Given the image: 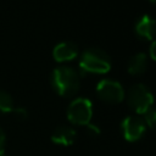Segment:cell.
I'll return each instance as SVG.
<instances>
[{"label":"cell","mask_w":156,"mask_h":156,"mask_svg":"<svg viewBox=\"0 0 156 156\" xmlns=\"http://www.w3.org/2000/svg\"><path fill=\"white\" fill-rule=\"evenodd\" d=\"M50 83L58 95L72 96L79 89V74L72 67L58 66L52 69Z\"/></svg>","instance_id":"obj_1"},{"label":"cell","mask_w":156,"mask_h":156,"mask_svg":"<svg viewBox=\"0 0 156 156\" xmlns=\"http://www.w3.org/2000/svg\"><path fill=\"white\" fill-rule=\"evenodd\" d=\"M111 58L106 51L99 48H89L80 55L79 67L80 73L104 74L111 69Z\"/></svg>","instance_id":"obj_2"},{"label":"cell","mask_w":156,"mask_h":156,"mask_svg":"<svg viewBox=\"0 0 156 156\" xmlns=\"http://www.w3.org/2000/svg\"><path fill=\"white\" fill-rule=\"evenodd\" d=\"M127 102L135 113L144 115L152 107L154 95L145 84L136 83L128 89Z\"/></svg>","instance_id":"obj_3"},{"label":"cell","mask_w":156,"mask_h":156,"mask_svg":"<svg viewBox=\"0 0 156 156\" xmlns=\"http://www.w3.org/2000/svg\"><path fill=\"white\" fill-rule=\"evenodd\" d=\"M93 117V104L87 98H76L67 107V118L77 126H87Z\"/></svg>","instance_id":"obj_4"},{"label":"cell","mask_w":156,"mask_h":156,"mask_svg":"<svg viewBox=\"0 0 156 156\" xmlns=\"http://www.w3.org/2000/svg\"><path fill=\"white\" fill-rule=\"evenodd\" d=\"M96 93L101 100L110 104H118L124 99L122 84L110 78H104L96 84Z\"/></svg>","instance_id":"obj_5"},{"label":"cell","mask_w":156,"mask_h":156,"mask_svg":"<svg viewBox=\"0 0 156 156\" xmlns=\"http://www.w3.org/2000/svg\"><path fill=\"white\" fill-rule=\"evenodd\" d=\"M121 132L127 141L134 143L140 140L146 132L144 118L139 116H127L121 123Z\"/></svg>","instance_id":"obj_6"},{"label":"cell","mask_w":156,"mask_h":156,"mask_svg":"<svg viewBox=\"0 0 156 156\" xmlns=\"http://www.w3.org/2000/svg\"><path fill=\"white\" fill-rule=\"evenodd\" d=\"M135 34L145 40H151L156 34V21L147 13L141 15L134 24Z\"/></svg>","instance_id":"obj_7"},{"label":"cell","mask_w":156,"mask_h":156,"mask_svg":"<svg viewBox=\"0 0 156 156\" xmlns=\"http://www.w3.org/2000/svg\"><path fill=\"white\" fill-rule=\"evenodd\" d=\"M78 45L73 41L66 40L56 44L52 50V56L56 61L63 62V61H71L77 57L78 55Z\"/></svg>","instance_id":"obj_8"},{"label":"cell","mask_w":156,"mask_h":156,"mask_svg":"<svg viewBox=\"0 0 156 156\" xmlns=\"http://www.w3.org/2000/svg\"><path fill=\"white\" fill-rule=\"evenodd\" d=\"M76 139L77 132L74 130V128L68 126H58L51 134V141L61 146H69L76 141Z\"/></svg>","instance_id":"obj_9"},{"label":"cell","mask_w":156,"mask_h":156,"mask_svg":"<svg viewBox=\"0 0 156 156\" xmlns=\"http://www.w3.org/2000/svg\"><path fill=\"white\" fill-rule=\"evenodd\" d=\"M146 67H147V56L145 52L134 54L127 63V71L130 74H141L145 72Z\"/></svg>","instance_id":"obj_10"},{"label":"cell","mask_w":156,"mask_h":156,"mask_svg":"<svg viewBox=\"0 0 156 156\" xmlns=\"http://www.w3.org/2000/svg\"><path fill=\"white\" fill-rule=\"evenodd\" d=\"M13 108H15V102L12 96L7 91L0 89V112L10 113L13 111Z\"/></svg>","instance_id":"obj_11"},{"label":"cell","mask_w":156,"mask_h":156,"mask_svg":"<svg viewBox=\"0 0 156 156\" xmlns=\"http://www.w3.org/2000/svg\"><path fill=\"white\" fill-rule=\"evenodd\" d=\"M144 121L145 124L149 126L150 128L155 129L156 128V106L151 107L146 113H144Z\"/></svg>","instance_id":"obj_12"},{"label":"cell","mask_w":156,"mask_h":156,"mask_svg":"<svg viewBox=\"0 0 156 156\" xmlns=\"http://www.w3.org/2000/svg\"><path fill=\"white\" fill-rule=\"evenodd\" d=\"M85 129H87V134L90 135V136H93V138L99 136L100 133H101L100 127L96 126V124H94V123H88V124L85 126Z\"/></svg>","instance_id":"obj_13"},{"label":"cell","mask_w":156,"mask_h":156,"mask_svg":"<svg viewBox=\"0 0 156 156\" xmlns=\"http://www.w3.org/2000/svg\"><path fill=\"white\" fill-rule=\"evenodd\" d=\"M12 113L16 116V117H18L20 119H24V118H27V110L26 108H23V107H15L13 108V111H12Z\"/></svg>","instance_id":"obj_14"},{"label":"cell","mask_w":156,"mask_h":156,"mask_svg":"<svg viewBox=\"0 0 156 156\" xmlns=\"http://www.w3.org/2000/svg\"><path fill=\"white\" fill-rule=\"evenodd\" d=\"M5 147H6V135L0 127V156L5 154Z\"/></svg>","instance_id":"obj_15"},{"label":"cell","mask_w":156,"mask_h":156,"mask_svg":"<svg viewBox=\"0 0 156 156\" xmlns=\"http://www.w3.org/2000/svg\"><path fill=\"white\" fill-rule=\"evenodd\" d=\"M149 54H150L151 58L156 61V40H154V41L151 43L150 49H149Z\"/></svg>","instance_id":"obj_16"},{"label":"cell","mask_w":156,"mask_h":156,"mask_svg":"<svg viewBox=\"0 0 156 156\" xmlns=\"http://www.w3.org/2000/svg\"><path fill=\"white\" fill-rule=\"evenodd\" d=\"M149 1H151V2H156V0H149Z\"/></svg>","instance_id":"obj_17"},{"label":"cell","mask_w":156,"mask_h":156,"mask_svg":"<svg viewBox=\"0 0 156 156\" xmlns=\"http://www.w3.org/2000/svg\"><path fill=\"white\" fill-rule=\"evenodd\" d=\"M1 156H6V155H5V154H4V155H1Z\"/></svg>","instance_id":"obj_18"}]
</instances>
